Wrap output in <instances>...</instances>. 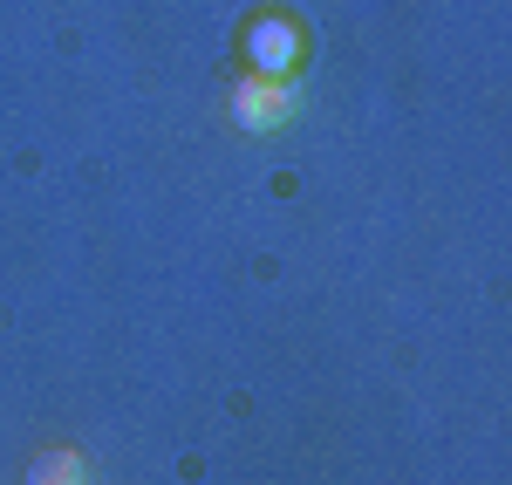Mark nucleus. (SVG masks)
Instances as JSON below:
<instances>
[{"mask_svg":"<svg viewBox=\"0 0 512 485\" xmlns=\"http://www.w3.org/2000/svg\"><path fill=\"white\" fill-rule=\"evenodd\" d=\"M233 117L246 130H280V123L294 117V82L287 76H253L233 89Z\"/></svg>","mask_w":512,"mask_h":485,"instance_id":"obj_1","label":"nucleus"},{"mask_svg":"<svg viewBox=\"0 0 512 485\" xmlns=\"http://www.w3.org/2000/svg\"><path fill=\"white\" fill-rule=\"evenodd\" d=\"M246 62H253V76H294V62H301V28L294 21H253L246 28Z\"/></svg>","mask_w":512,"mask_h":485,"instance_id":"obj_2","label":"nucleus"},{"mask_svg":"<svg viewBox=\"0 0 512 485\" xmlns=\"http://www.w3.org/2000/svg\"><path fill=\"white\" fill-rule=\"evenodd\" d=\"M28 485H82V458L76 451H41Z\"/></svg>","mask_w":512,"mask_h":485,"instance_id":"obj_3","label":"nucleus"}]
</instances>
